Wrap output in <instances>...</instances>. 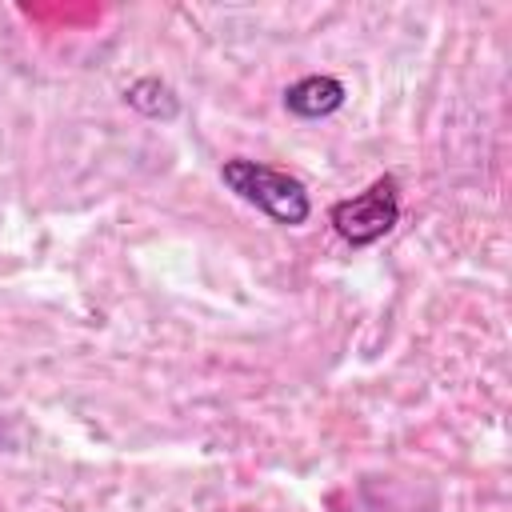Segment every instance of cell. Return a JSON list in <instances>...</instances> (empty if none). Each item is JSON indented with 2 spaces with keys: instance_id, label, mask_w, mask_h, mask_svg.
<instances>
[{
  "instance_id": "obj_1",
  "label": "cell",
  "mask_w": 512,
  "mask_h": 512,
  "mask_svg": "<svg viewBox=\"0 0 512 512\" xmlns=\"http://www.w3.org/2000/svg\"><path fill=\"white\" fill-rule=\"evenodd\" d=\"M220 176H224V184H228L240 200L256 204V208H260L264 216H272L276 224H288V228H292V224H304L308 212H312V200H308L304 184H300L296 176L280 172V168L260 164V160H244V156L224 160Z\"/></svg>"
},
{
  "instance_id": "obj_2",
  "label": "cell",
  "mask_w": 512,
  "mask_h": 512,
  "mask_svg": "<svg viewBox=\"0 0 512 512\" xmlns=\"http://www.w3.org/2000/svg\"><path fill=\"white\" fill-rule=\"evenodd\" d=\"M396 220H400V188L392 176H380L376 184H368L364 192H356L352 200H340L332 208V228L356 248L388 236L396 228Z\"/></svg>"
},
{
  "instance_id": "obj_3",
  "label": "cell",
  "mask_w": 512,
  "mask_h": 512,
  "mask_svg": "<svg viewBox=\"0 0 512 512\" xmlns=\"http://www.w3.org/2000/svg\"><path fill=\"white\" fill-rule=\"evenodd\" d=\"M340 104H344V84L336 76H304L284 92V108L304 120L332 116Z\"/></svg>"
},
{
  "instance_id": "obj_4",
  "label": "cell",
  "mask_w": 512,
  "mask_h": 512,
  "mask_svg": "<svg viewBox=\"0 0 512 512\" xmlns=\"http://www.w3.org/2000/svg\"><path fill=\"white\" fill-rule=\"evenodd\" d=\"M128 104L136 108V112H144L148 120H172L176 112H180V100H176V92L164 84V80H156V76H144V80H136L128 92Z\"/></svg>"
}]
</instances>
